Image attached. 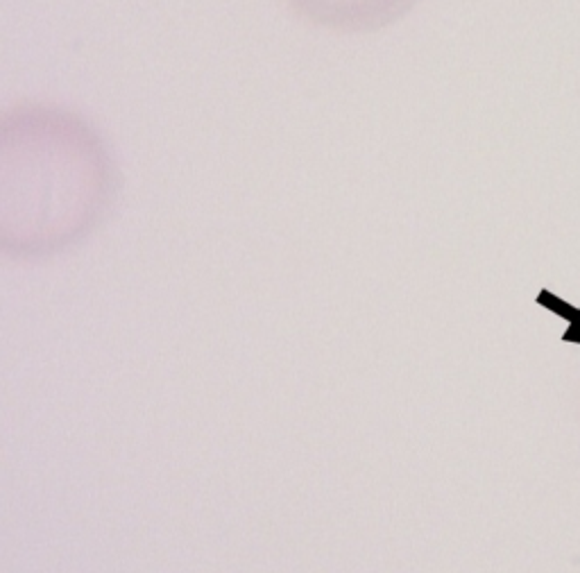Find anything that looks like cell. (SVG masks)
Wrapping results in <instances>:
<instances>
[{
    "label": "cell",
    "instance_id": "obj_1",
    "mask_svg": "<svg viewBox=\"0 0 580 573\" xmlns=\"http://www.w3.org/2000/svg\"><path fill=\"white\" fill-rule=\"evenodd\" d=\"M116 172L107 147L75 113L25 107L3 125L5 200L39 213H95L113 197Z\"/></svg>",
    "mask_w": 580,
    "mask_h": 573
},
{
    "label": "cell",
    "instance_id": "obj_2",
    "mask_svg": "<svg viewBox=\"0 0 580 573\" xmlns=\"http://www.w3.org/2000/svg\"><path fill=\"white\" fill-rule=\"evenodd\" d=\"M419 0H288V5L322 28L336 32H374L403 19Z\"/></svg>",
    "mask_w": 580,
    "mask_h": 573
}]
</instances>
